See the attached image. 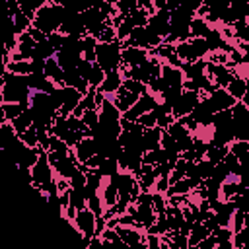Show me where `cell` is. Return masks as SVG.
Masks as SVG:
<instances>
[{
	"label": "cell",
	"mask_w": 249,
	"mask_h": 249,
	"mask_svg": "<svg viewBox=\"0 0 249 249\" xmlns=\"http://www.w3.org/2000/svg\"><path fill=\"white\" fill-rule=\"evenodd\" d=\"M138 123H140L144 128H154V126H158V117H156L154 111H150V113L142 115V117L138 119Z\"/></svg>",
	"instance_id": "cell-33"
},
{
	"label": "cell",
	"mask_w": 249,
	"mask_h": 249,
	"mask_svg": "<svg viewBox=\"0 0 249 249\" xmlns=\"http://www.w3.org/2000/svg\"><path fill=\"white\" fill-rule=\"evenodd\" d=\"M224 165H226V169H228L230 175H235V177L241 175V163H239V160L231 152H228V156L224 158Z\"/></svg>",
	"instance_id": "cell-28"
},
{
	"label": "cell",
	"mask_w": 249,
	"mask_h": 249,
	"mask_svg": "<svg viewBox=\"0 0 249 249\" xmlns=\"http://www.w3.org/2000/svg\"><path fill=\"white\" fill-rule=\"evenodd\" d=\"M99 154V144H97V140L95 138H91V136H86L78 146H76V160L80 161V163H86V161H89L93 156H97Z\"/></svg>",
	"instance_id": "cell-13"
},
{
	"label": "cell",
	"mask_w": 249,
	"mask_h": 249,
	"mask_svg": "<svg viewBox=\"0 0 249 249\" xmlns=\"http://www.w3.org/2000/svg\"><path fill=\"white\" fill-rule=\"evenodd\" d=\"M148 29L154 31L156 35H160L163 41L169 35V12L167 10H158L156 14L150 16L148 19Z\"/></svg>",
	"instance_id": "cell-8"
},
{
	"label": "cell",
	"mask_w": 249,
	"mask_h": 249,
	"mask_svg": "<svg viewBox=\"0 0 249 249\" xmlns=\"http://www.w3.org/2000/svg\"><path fill=\"white\" fill-rule=\"evenodd\" d=\"M196 187H198V183H196V181H193V179L185 177V179L177 181L175 185H171V187L167 189V195H169V196H177V195H187L189 191H195Z\"/></svg>",
	"instance_id": "cell-20"
},
{
	"label": "cell",
	"mask_w": 249,
	"mask_h": 249,
	"mask_svg": "<svg viewBox=\"0 0 249 249\" xmlns=\"http://www.w3.org/2000/svg\"><path fill=\"white\" fill-rule=\"evenodd\" d=\"M121 86H123V78H121V72L119 70H115V72H109L107 76H105V80H103V84L97 88V91L99 93H117L119 89H121Z\"/></svg>",
	"instance_id": "cell-15"
},
{
	"label": "cell",
	"mask_w": 249,
	"mask_h": 249,
	"mask_svg": "<svg viewBox=\"0 0 249 249\" xmlns=\"http://www.w3.org/2000/svg\"><path fill=\"white\" fill-rule=\"evenodd\" d=\"M169 249H171V247H169Z\"/></svg>",
	"instance_id": "cell-44"
},
{
	"label": "cell",
	"mask_w": 249,
	"mask_h": 249,
	"mask_svg": "<svg viewBox=\"0 0 249 249\" xmlns=\"http://www.w3.org/2000/svg\"><path fill=\"white\" fill-rule=\"evenodd\" d=\"M214 115H216V111L212 109V105H210L208 97H202V99L198 101V105L193 109V113H191V117L196 121V124H202V126L212 124Z\"/></svg>",
	"instance_id": "cell-12"
},
{
	"label": "cell",
	"mask_w": 249,
	"mask_h": 249,
	"mask_svg": "<svg viewBox=\"0 0 249 249\" xmlns=\"http://www.w3.org/2000/svg\"><path fill=\"white\" fill-rule=\"evenodd\" d=\"M123 88L128 89V91H132V93L138 95V97H142L144 93H148V86L142 84V82H138V80H124V82H123Z\"/></svg>",
	"instance_id": "cell-29"
},
{
	"label": "cell",
	"mask_w": 249,
	"mask_h": 249,
	"mask_svg": "<svg viewBox=\"0 0 249 249\" xmlns=\"http://www.w3.org/2000/svg\"><path fill=\"white\" fill-rule=\"evenodd\" d=\"M247 243H249V230H247V228H243L241 231L233 233V247H235V249H241V247L247 245Z\"/></svg>",
	"instance_id": "cell-31"
},
{
	"label": "cell",
	"mask_w": 249,
	"mask_h": 249,
	"mask_svg": "<svg viewBox=\"0 0 249 249\" xmlns=\"http://www.w3.org/2000/svg\"><path fill=\"white\" fill-rule=\"evenodd\" d=\"M245 228H247V230H249V212H247V214H245Z\"/></svg>",
	"instance_id": "cell-42"
},
{
	"label": "cell",
	"mask_w": 249,
	"mask_h": 249,
	"mask_svg": "<svg viewBox=\"0 0 249 249\" xmlns=\"http://www.w3.org/2000/svg\"><path fill=\"white\" fill-rule=\"evenodd\" d=\"M175 53H177L181 62L202 60V56L208 53V43H206V39H189V41L179 43L175 47Z\"/></svg>",
	"instance_id": "cell-4"
},
{
	"label": "cell",
	"mask_w": 249,
	"mask_h": 249,
	"mask_svg": "<svg viewBox=\"0 0 249 249\" xmlns=\"http://www.w3.org/2000/svg\"><path fill=\"white\" fill-rule=\"evenodd\" d=\"M144 60H148V51L136 49V47H124V49H123V54H121V68H123V70L136 68V66H140Z\"/></svg>",
	"instance_id": "cell-9"
},
{
	"label": "cell",
	"mask_w": 249,
	"mask_h": 249,
	"mask_svg": "<svg viewBox=\"0 0 249 249\" xmlns=\"http://www.w3.org/2000/svg\"><path fill=\"white\" fill-rule=\"evenodd\" d=\"M138 99H140L138 95H134L132 91H128V89H124V88L121 86V89H119V91L115 93V97H113V105H115L121 113H126Z\"/></svg>",
	"instance_id": "cell-14"
},
{
	"label": "cell",
	"mask_w": 249,
	"mask_h": 249,
	"mask_svg": "<svg viewBox=\"0 0 249 249\" xmlns=\"http://www.w3.org/2000/svg\"><path fill=\"white\" fill-rule=\"evenodd\" d=\"M183 70L169 66V64H161V80L165 84V89H185V80H183Z\"/></svg>",
	"instance_id": "cell-10"
},
{
	"label": "cell",
	"mask_w": 249,
	"mask_h": 249,
	"mask_svg": "<svg viewBox=\"0 0 249 249\" xmlns=\"http://www.w3.org/2000/svg\"><path fill=\"white\" fill-rule=\"evenodd\" d=\"M208 101H210V105H212V109L216 111V113H220V111H228V109H231L237 101L228 93V89H224V88H216L210 95H208Z\"/></svg>",
	"instance_id": "cell-11"
},
{
	"label": "cell",
	"mask_w": 249,
	"mask_h": 249,
	"mask_svg": "<svg viewBox=\"0 0 249 249\" xmlns=\"http://www.w3.org/2000/svg\"><path fill=\"white\" fill-rule=\"evenodd\" d=\"M152 206H154V212H158V216L160 214H165V200H163V196H161V193H156V195H152Z\"/></svg>",
	"instance_id": "cell-34"
},
{
	"label": "cell",
	"mask_w": 249,
	"mask_h": 249,
	"mask_svg": "<svg viewBox=\"0 0 249 249\" xmlns=\"http://www.w3.org/2000/svg\"><path fill=\"white\" fill-rule=\"evenodd\" d=\"M210 25H208V21L204 19V18H195L193 21H191V39H206V35L210 33Z\"/></svg>",
	"instance_id": "cell-19"
},
{
	"label": "cell",
	"mask_w": 249,
	"mask_h": 249,
	"mask_svg": "<svg viewBox=\"0 0 249 249\" xmlns=\"http://www.w3.org/2000/svg\"><path fill=\"white\" fill-rule=\"evenodd\" d=\"M8 72L16 76H29L31 74V60H19V62H10L6 66Z\"/></svg>",
	"instance_id": "cell-27"
},
{
	"label": "cell",
	"mask_w": 249,
	"mask_h": 249,
	"mask_svg": "<svg viewBox=\"0 0 249 249\" xmlns=\"http://www.w3.org/2000/svg\"><path fill=\"white\" fill-rule=\"evenodd\" d=\"M161 134H163V130H161L160 126L146 128V132H144V136H142L144 152H152V150L161 148Z\"/></svg>",
	"instance_id": "cell-16"
},
{
	"label": "cell",
	"mask_w": 249,
	"mask_h": 249,
	"mask_svg": "<svg viewBox=\"0 0 249 249\" xmlns=\"http://www.w3.org/2000/svg\"><path fill=\"white\" fill-rule=\"evenodd\" d=\"M230 152L239 160L241 165L249 163V142H241V140H235L230 144Z\"/></svg>",
	"instance_id": "cell-22"
},
{
	"label": "cell",
	"mask_w": 249,
	"mask_h": 249,
	"mask_svg": "<svg viewBox=\"0 0 249 249\" xmlns=\"http://www.w3.org/2000/svg\"><path fill=\"white\" fill-rule=\"evenodd\" d=\"M88 249H107V247H105V243H103V239H101V237H91V239H89Z\"/></svg>",
	"instance_id": "cell-38"
},
{
	"label": "cell",
	"mask_w": 249,
	"mask_h": 249,
	"mask_svg": "<svg viewBox=\"0 0 249 249\" xmlns=\"http://www.w3.org/2000/svg\"><path fill=\"white\" fill-rule=\"evenodd\" d=\"M117 230V233H119V237L128 245V247H136V245H140L142 243V235L138 233V230L136 228H128V226H117L115 228Z\"/></svg>",
	"instance_id": "cell-18"
},
{
	"label": "cell",
	"mask_w": 249,
	"mask_h": 249,
	"mask_svg": "<svg viewBox=\"0 0 249 249\" xmlns=\"http://www.w3.org/2000/svg\"><path fill=\"white\" fill-rule=\"evenodd\" d=\"M103 202L111 208L119 202V189H117V183L113 179H109V183L103 187Z\"/></svg>",
	"instance_id": "cell-26"
},
{
	"label": "cell",
	"mask_w": 249,
	"mask_h": 249,
	"mask_svg": "<svg viewBox=\"0 0 249 249\" xmlns=\"http://www.w3.org/2000/svg\"><path fill=\"white\" fill-rule=\"evenodd\" d=\"M231 119H233V134H235V140L249 142V109L241 101H237L231 107Z\"/></svg>",
	"instance_id": "cell-5"
},
{
	"label": "cell",
	"mask_w": 249,
	"mask_h": 249,
	"mask_svg": "<svg viewBox=\"0 0 249 249\" xmlns=\"http://www.w3.org/2000/svg\"><path fill=\"white\" fill-rule=\"evenodd\" d=\"M74 226L80 230V233H82L86 239H91V237L97 233V216H95L89 208H82V210L76 212Z\"/></svg>",
	"instance_id": "cell-7"
},
{
	"label": "cell",
	"mask_w": 249,
	"mask_h": 249,
	"mask_svg": "<svg viewBox=\"0 0 249 249\" xmlns=\"http://www.w3.org/2000/svg\"><path fill=\"white\" fill-rule=\"evenodd\" d=\"M198 101H200V93H198V91L185 89V91L181 93V97H179V99L173 103V107H171L173 117H175V119H181V117L191 115L193 109L198 105Z\"/></svg>",
	"instance_id": "cell-6"
},
{
	"label": "cell",
	"mask_w": 249,
	"mask_h": 249,
	"mask_svg": "<svg viewBox=\"0 0 249 249\" xmlns=\"http://www.w3.org/2000/svg\"><path fill=\"white\" fill-rule=\"evenodd\" d=\"M241 249H249V243H247V245H243V247H241Z\"/></svg>",
	"instance_id": "cell-43"
},
{
	"label": "cell",
	"mask_w": 249,
	"mask_h": 249,
	"mask_svg": "<svg viewBox=\"0 0 249 249\" xmlns=\"http://www.w3.org/2000/svg\"><path fill=\"white\" fill-rule=\"evenodd\" d=\"M208 235H210V230H208L204 224L195 222L193 228H191V231H189V247H191V245H198V243L204 241Z\"/></svg>",
	"instance_id": "cell-21"
},
{
	"label": "cell",
	"mask_w": 249,
	"mask_h": 249,
	"mask_svg": "<svg viewBox=\"0 0 249 249\" xmlns=\"http://www.w3.org/2000/svg\"><path fill=\"white\" fill-rule=\"evenodd\" d=\"M146 245H148V249H161L160 239H158V235H154V233H148V237H146Z\"/></svg>",
	"instance_id": "cell-37"
},
{
	"label": "cell",
	"mask_w": 249,
	"mask_h": 249,
	"mask_svg": "<svg viewBox=\"0 0 249 249\" xmlns=\"http://www.w3.org/2000/svg\"><path fill=\"white\" fill-rule=\"evenodd\" d=\"M105 72H103V68L97 64V62H93V66H91V70H89V74L86 76V80H88V84H89V88H93V89H97L101 84H103V80H105Z\"/></svg>",
	"instance_id": "cell-25"
},
{
	"label": "cell",
	"mask_w": 249,
	"mask_h": 249,
	"mask_svg": "<svg viewBox=\"0 0 249 249\" xmlns=\"http://www.w3.org/2000/svg\"><path fill=\"white\" fill-rule=\"evenodd\" d=\"M121 54H123L121 41H115V43H99L97 45V51H95V62L103 68L105 74H109V72L119 70V66H121Z\"/></svg>",
	"instance_id": "cell-3"
},
{
	"label": "cell",
	"mask_w": 249,
	"mask_h": 249,
	"mask_svg": "<svg viewBox=\"0 0 249 249\" xmlns=\"http://www.w3.org/2000/svg\"><path fill=\"white\" fill-rule=\"evenodd\" d=\"M27 107L29 103H2V123L16 121Z\"/></svg>",
	"instance_id": "cell-17"
},
{
	"label": "cell",
	"mask_w": 249,
	"mask_h": 249,
	"mask_svg": "<svg viewBox=\"0 0 249 249\" xmlns=\"http://www.w3.org/2000/svg\"><path fill=\"white\" fill-rule=\"evenodd\" d=\"M245 88H247L245 80H243V78H239V76H235V78L230 82V86H228L226 89H228V93H230L235 101H241V99H243V95H245Z\"/></svg>",
	"instance_id": "cell-23"
},
{
	"label": "cell",
	"mask_w": 249,
	"mask_h": 249,
	"mask_svg": "<svg viewBox=\"0 0 249 249\" xmlns=\"http://www.w3.org/2000/svg\"><path fill=\"white\" fill-rule=\"evenodd\" d=\"M216 247H218V249H233V241H222V243H218Z\"/></svg>",
	"instance_id": "cell-41"
},
{
	"label": "cell",
	"mask_w": 249,
	"mask_h": 249,
	"mask_svg": "<svg viewBox=\"0 0 249 249\" xmlns=\"http://www.w3.org/2000/svg\"><path fill=\"white\" fill-rule=\"evenodd\" d=\"M156 187H158L160 193H165L169 189V177H160V181L156 183Z\"/></svg>",
	"instance_id": "cell-39"
},
{
	"label": "cell",
	"mask_w": 249,
	"mask_h": 249,
	"mask_svg": "<svg viewBox=\"0 0 249 249\" xmlns=\"http://www.w3.org/2000/svg\"><path fill=\"white\" fill-rule=\"evenodd\" d=\"M216 245H218V241H216V237L210 233V235H208L204 241H200V243L196 245V249H214Z\"/></svg>",
	"instance_id": "cell-36"
},
{
	"label": "cell",
	"mask_w": 249,
	"mask_h": 249,
	"mask_svg": "<svg viewBox=\"0 0 249 249\" xmlns=\"http://www.w3.org/2000/svg\"><path fill=\"white\" fill-rule=\"evenodd\" d=\"M210 179H212V181H216V183H220V185H224V183L230 179V173H228V169H226L224 161L214 165V169H212V177H210Z\"/></svg>",
	"instance_id": "cell-30"
},
{
	"label": "cell",
	"mask_w": 249,
	"mask_h": 249,
	"mask_svg": "<svg viewBox=\"0 0 249 249\" xmlns=\"http://www.w3.org/2000/svg\"><path fill=\"white\" fill-rule=\"evenodd\" d=\"M245 84H247V88H245V95H243V99H241V103L249 109V76H247V80H245Z\"/></svg>",
	"instance_id": "cell-40"
},
{
	"label": "cell",
	"mask_w": 249,
	"mask_h": 249,
	"mask_svg": "<svg viewBox=\"0 0 249 249\" xmlns=\"http://www.w3.org/2000/svg\"><path fill=\"white\" fill-rule=\"evenodd\" d=\"M88 208L97 216V218H101V214H103V208H101V200H99V196L97 195H91V196H88Z\"/></svg>",
	"instance_id": "cell-32"
},
{
	"label": "cell",
	"mask_w": 249,
	"mask_h": 249,
	"mask_svg": "<svg viewBox=\"0 0 249 249\" xmlns=\"http://www.w3.org/2000/svg\"><path fill=\"white\" fill-rule=\"evenodd\" d=\"M231 233H233V231H231L230 228H218L212 235L216 237L218 243H222V241H231Z\"/></svg>",
	"instance_id": "cell-35"
},
{
	"label": "cell",
	"mask_w": 249,
	"mask_h": 249,
	"mask_svg": "<svg viewBox=\"0 0 249 249\" xmlns=\"http://www.w3.org/2000/svg\"><path fill=\"white\" fill-rule=\"evenodd\" d=\"M62 19H64V6H60L58 2H49L35 14L33 25H35V29L43 31L49 37L60 29Z\"/></svg>",
	"instance_id": "cell-2"
},
{
	"label": "cell",
	"mask_w": 249,
	"mask_h": 249,
	"mask_svg": "<svg viewBox=\"0 0 249 249\" xmlns=\"http://www.w3.org/2000/svg\"><path fill=\"white\" fill-rule=\"evenodd\" d=\"M119 160L117 158H103L101 160V163H99V167H97V171L103 175V177H113V175H117L119 173Z\"/></svg>",
	"instance_id": "cell-24"
},
{
	"label": "cell",
	"mask_w": 249,
	"mask_h": 249,
	"mask_svg": "<svg viewBox=\"0 0 249 249\" xmlns=\"http://www.w3.org/2000/svg\"><path fill=\"white\" fill-rule=\"evenodd\" d=\"M31 88L27 86V76H16L8 70L2 74V103H29Z\"/></svg>",
	"instance_id": "cell-1"
}]
</instances>
